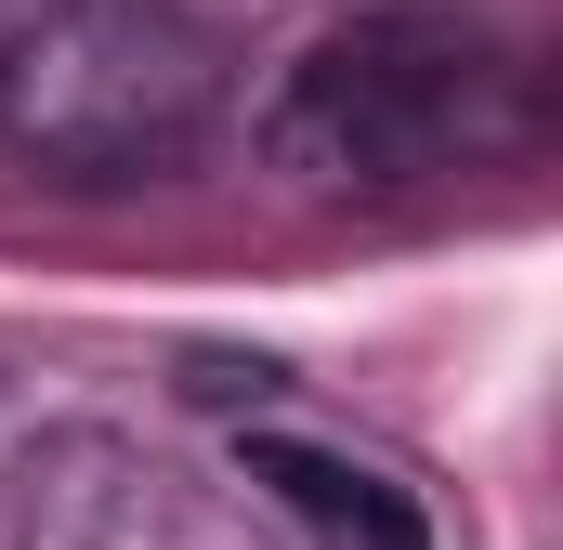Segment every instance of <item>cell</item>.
<instances>
[{
    "mask_svg": "<svg viewBox=\"0 0 563 550\" xmlns=\"http://www.w3.org/2000/svg\"><path fill=\"white\" fill-rule=\"evenodd\" d=\"M223 119V40L184 0H13L0 144L53 184H170Z\"/></svg>",
    "mask_w": 563,
    "mask_h": 550,
    "instance_id": "1",
    "label": "cell"
},
{
    "mask_svg": "<svg viewBox=\"0 0 563 550\" xmlns=\"http://www.w3.org/2000/svg\"><path fill=\"white\" fill-rule=\"evenodd\" d=\"M250 485L301 512L328 550H432L420 498L380 472V459H354V446H314V432H250Z\"/></svg>",
    "mask_w": 563,
    "mask_h": 550,
    "instance_id": "3",
    "label": "cell"
},
{
    "mask_svg": "<svg viewBox=\"0 0 563 550\" xmlns=\"http://www.w3.org/2000/svg\"><path fill=\"white\" fill-rule=\"evenodd\" d=\"M485 79H498L485 26L459 0H367V13H341V26H314L288 53L263 144L314 197H380V184H420V170H445L472 144Z\"/></svg>",
    "mask_w": 563,
    "mask_h": 550,
    "instance_id": "2",
    "label": "cell"
}]
</instances>
